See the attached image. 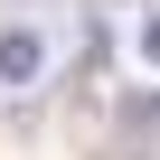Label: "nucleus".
I'll use <instances>...</instances> for the list:
<instances>
[{
	"label": "nucleus",
	"instance_id": "f257e3e1",
	"mask_svg": "<svg viewBox=\"0 0 160 160\" xmlns=\"http://www.w3.org/2000/svg\"><path fill=\"white\" fill-rule=\"evenodd\" d=\"M38 75H47L38 28H0V85H38Z\"/></svg>",
	"mask_w": 160,
	"mask_h": 160
},
{
	"label": "nucleus",
	"instance_id": "f03ea898",
	"mask_svg": "<svg viewBox=\"0 0 160 160\" xmlns=\"http://www.w3.org/2000/svg\"><path fill=\"white\" fill-rule=\"evenodd\" d=\"M122 113H132V122H160V94H132Z\"/></svg>",
	"mask_w": 160,
	"mask_h": 160
},
{
	"label": "nucleus",
	"instance_id": "7ed1b4c3",
	"mask_svg": "<svg viewBox=\"0 0 160 160\" xmlns=\"http://www.w3.org/2000/svg\"><path fill=\"white\" fill-rule=\"evenodd\" d=\"M141 57H151V66H160V10H151V19H141Z\"/></svg>",
	"mask_w": 160,
	"mask_h": 160
}]
</instances>
